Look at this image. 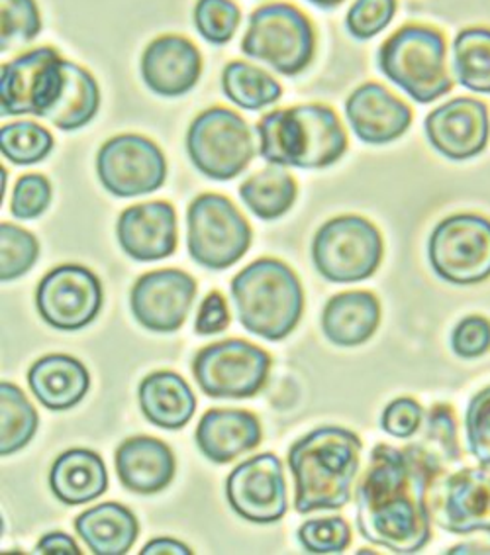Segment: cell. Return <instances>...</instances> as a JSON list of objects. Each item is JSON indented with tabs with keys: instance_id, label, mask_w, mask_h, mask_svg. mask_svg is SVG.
<instances>
[{
	"instance_id": "1",
	"label": "cell",
	"mask_w": 490,
	"mask_h": 555,
	"mask_svg": "<svg viewBox=\"0 0 490 555\" xmlns=\"http://www.w3.org/2000/svg\"><path fill=\"white\" fill-rule=\"evenodd\" d=\"M438 474L409 443H378L356 489L358 530L369 544L395 554H418L431 542L428 487Z\"/></svg>"
},
{
	"instance_id": "34",
	"label": "cell",
	"mask_w": 490,
	"mask_h": 555,
	"mask_svg": "<svg viewBox=\"0 0 490 555\" xmlns=\"http://www.w3.org/2000/svg\"><path fill=\"white\" fill-rule=\"evenodd\" d=\"M453 72L461 87L490 94V28H465L455 36Z\"/></svg>"
},
{
	"instance_id": "49",
	"label": "cell",
	"mask_w": 490,
	"mask_h": 555,
	"mask_svg": "<svg viewBox=\"0 0 490 555\" xmlns=\"http://www.w3.org/2000/svg\"><path fill=\"white\" fill-rule=\"evenodd\" d=\"M308 2L314 4V7H320V9H334V7H339L346 0H308Z\"/></svg>"
},
{
	"instance_id": "6",
	"label": "cell",
	"mask_w": 490,
	"mask_h": 555,
	"mask_svg": "<svg viewBox=\"0 0 490 555\" xmlns=\"http://www.w3.org/2000/svg\"><path fill=\"white\" fill-rule=\"evenodd\" d=\"M242 52L285 77H297L314 60L317 31L295 4L269 2L252 12Z\"/></svg>"
},
{
	"instance_id": "33",
	"label": "cell",
	"mask_w": 490,
	"mask_h": 555,
	"mask_svg": "<svg viewBox=\"0 0 490 555\" xmlns=\"http://www.w3.org/2000/svg\"><path fill=\"white\" fill-rule=\"evenodd\" d=\"M40 416L28 397L12 383L0 385V455L21 452L38 433Z\"/></svg>"
},
{
	"instance_id": "24",
	"label": "cell",
	"mask_w": 490,
	"mask_h": 555,
	"mask_svg": "<svg viewBox=\"0 0 490 555\" xmlns=\"http://www.w3.org/2000/svg\"><path fill=\"white\" fill-rule=\"evenodd\" d=\"M34 397L53 412L72 411L91 389V375L81 361L53 353L36 361L28 371Z\"/></svg>"
},
{
	"instance_id": "28",
	"label": "cell",
	"mask_w": 490,
	"mask_h": 555,
	"mask_svg": "<svg viewBox=\"0 0 490 555\" xmlns=\"http://www.w3.org/2000/svg\"><path fill=\"white\" fill-rule=\"evenodd\" d=\"M75 530L96 555H124L132 550L140 525L128 506L103 503L75 518Z\"/></svg>"
},
{
	"instance_id": "46",
	"label": "cell",
	"mask_w": 490,
	"mask_h": 555,
	"mask_svg": "<svg viewBox=\"0 0 490 555\" xmlns=\"http://www.w3.org/2000/svg\"><path fill=\"white\" fill-rule=\"evenodd\" d=\"M36 554L81 555V547L65 532H50L36 544Z\"/></svg>"
},
{
	"instance_id": "10",
	"label": "cell",
	"mask_w": 490,
	"mask_h": 555,
	"mask_svg": "<svg viewBox=\"0 0 490 555\" xmlns=\"http://www.w3.org/2000/svg\"><path fill=\"white\" fill-rule=\"evenodd\" d=\"M429 266L451 285L469 287L490 279V220L453 215L434 228L428 240Z\"/></svg>"
},
{
	"instance_id": "9",
	"label": "cell",
	"mask_w": 490,
	"mask_h": 555,
	"mask_svg": "<svg viewBox=\"0 0 490 555\" xmlns=\"http://www.w3.org/2000/svg\"><path fill=\"white\" fill-rule=\"evenodd\" d=\"M186 152L194 167L215 181L242 176L256 155V142L244 116L215 106L194 118L186 132Z\"/></svg>"
},
{
	"instance_id": "4",
	"label": "cell",
	"mask_w": 490,
	"mask_h": 555,
	"mask_svg": "<svg viewBox=\"0 0 490 555\" xmlns=\"http://www.w3.org/2000/svg\"><path fill=\"white\" fill-rule=\"evenodd\" d=\"M232 298L240 324L267 341L295 332L305 312V291L297 273L283 261L257 259L232 279Z\"/></svg>"
},
{
	"instance_id": "39",
	"label": "cell",
	"mask_w": 490,
	"mask_h": 555,
	"mask_svg": "<svg viewBox=\"0 0 490 555\" xmlns=\"http://www.w3.org/2000/svg\"><path fill=\"white\" fill-rule=\"evenodd\" d=\"M2 52L12 41H31L40 36L41 14L36 0H0Z\"/></svg>"
},
{
	"instance_id": "22",
	"label": "cell",
	"mask_w": 490,
	"mask_h": 555,
	"mask_svg": "<svg viewBox=\"0 0 490 555\" xmlns=\"http://www.w3.org/2000/svg\"><path fill=\"white\" fill-rule=\"evenodd\" d=\"M263 440L261 422L254 412L240 409H212L196 426L194 442L210 462H234L235 457L256 450Z\"/></svg>"
},
{
	"instance_id": "40",
	"label": "cell",
	"mask_w": 490,
	"mask_h": 555,
	"mask_svg": "<svg viewBox=\"0 0 490 555\" xmlns=\"http://www.w3.org/2000/svg\"><path fill=\"white\" fill-rule=\"evenodd\" d=\"M397 11V0H356L346 16V28L356 40H371L388 28Z\"/></svg>"
},
{
	"instance_id": "37",
	"label": "cell",
	"mask_w": 490,
	"mask_h": 555,
	"mask_svg": "<svg viewBox=\"0 0 490 555\" xmlns=\"http://www.w3.org/2000/svg\"><path fill=\"white\" fill-rule=\"evenodd\" d=\"M193 22L203 40L224 46L240 28L242 11L234 0H196Z\"/></svg>"
},
{
	"instance_id": "25",
	"label": "cell",
	"mask_w": 490,
	"mask_h": 555,
	"mask_svg": "<svg viewBox=\"0 0 490 555\" xmlns=\"http://www.w3.org/2000/svg\"><path fill=\"white\" fill-rule=\"evenodd\" d=\"M381 324V302L369 291L334 295L322 312V332L337 348H358Z\"/></svg>"
},
{
	"instance_id": "41",
	"label": "cell",
	"mask_w": 490,
	"mask_h": 555,
	"mask_svg": "<svg viewBox=\"0 0 490 555\" xmlns=\"http://www.w3.org/2000/svg\"><path fill=\"white\" fill-rule=\"evenodd\" d=\"M52 183L48 177L40 173L22 176L11 198V215L18 220H34L40 218L52 203Z\"/></svg>"
},
{
	"instance_id": "42",
	"label": "cell",
	"mask_w": 490,
	"mask_h": 555,
	"mask_svg": "<svg viewBox=\"0 0 490 555\" xmlns=\"http://www.w3.org/2000/svg\"><path fill=\"white\" fill-rule=\"evenodd\" d=\"M465 438L470 455L482 465H490V387L470 399L465 412Z\"/></svg>"
},
{
	"instance_id": "11",
	"label": "cell",
	"mask_w": 490,
	"mask_h": 555,
	"mask_svg": "<svg viewBox=\"0 0 490 555\" xmlns=\"http://www.w3.org/2000/svg\"><path fill=\"white\" fill-rule=\"evenodd\" d=\"M271 356L256 344L230 338L194 356L193 375L210 399H252L263 391Z\"/></svg>"
},
{
	"instance_id": "21",
	"label": "cell",
	"mask_w": 490,
	"mask_h": 555,
	"mask_svg": "<svg viewBox=\"0 0 490 555\" xmlns=\"http://www.w3.org/2000/svg\"><path fill=\"white\" fill-rule=\"evenodd\" d=\"M118 244L136 261L171 258L177 249V212L165 201L128 206L116 224Z\"/></svg>"
},
{
	"instance_id": "5",
	"label": "cell",
	"mask_w": 490,
	"mask_h": 555,
	"mask_svg": "<svg viewBox=\"0 0 490 555\" xmlns=\"http://www.w3.org/2000/svg\"><path fill=\"white\" fill-rule=\"evenodd\" d=\"M377 63L388 81L416 103H434L453 89L448 43L443 34L431 26L404 24L381 46Z\"/></svg>"
},
{
	"instance_id": "30",
	"label": "cell",
	"mask_w": 490,
	"mask_h": 555,
	"mask_svg": "<svg viewBox=\"0 0 490 555\" xmlns=\"http://www.w3.org/2000/svg\"><path fill=\"white\" fill-rule=\"evenodd\" d=\"M101 108L99 82L77 63H65V87L57 104L48 116L50 124L63 132L81 130Z\"/></svg>"
},
{
	"instance_id": "14",
	"label": "cell",
	"mask_w": 490,
	"mask_h": 555,
	"mask_svg": "<svg viewBox=\"0 0 490 555\" xmlns=\"http://www.w3.org/2000/svg\"><path fill=\"white\" fill-rule=\"evenodd\" d=\"M96 176L104 191L118 198L150 195L167 181V159L150 138L114 135L96 154Z\"/></svg>"
},
{
	"instance_id": "23",
	"label": "cell",
	"mask_w": 490,
	"mask_h": 555,
	"mask_svg": "<svg viewBox=\"0 0 490 555\" xmlns=\"http://www.w3.org/2000/svg\"><path fill=\"white\" fill-rule=\"evenodd\" d=\"M114 463L124 489L138 494L162 493L177 472L171 448L152 436L124 440L116 450Z\"/></svg>"
},
{
	"instance_id": "3",
	"label": "cell",
	"mask_w": 490,
	"mask_h": 555,
	"mask_svg": "<svg viewBox=\"0 0 490 555\" xmlns=\"http://www.w3.org/2000/svg\"><path fill=\"white\" fill-rule=\"evenodd\" d=\"M256 132L259 155L279 167L324 169L348 152L346 128L326 104H297L267 113Z\"/></svg>"
},
{
	"instance_id": "18",
	"label": "cell",
	"mask_w": 490,
	"mask_h": 555,
	"mask_svg": "<svg viewBox=\"0 0 490 555\" xmlns=\"http://www.w3.org/2000/svg\"><path fill=\"white\" fill-rule=\"evenodd\" d=\"M429 145L451 162L473 159L490 138L489 106L479 99L457 96L438 106L424 122Z\"/></svg>"
},
{
	"instance_id": "8",
	"label": "cell",
	"mask_w": 490,
	"mask_h": 555,
	"mask_svg": "<svg viewBox=\"0 0 490 555\" xmlns=\"http://www.w3.org/2000/svg\"><path fill=\"white\" fill-rule=\"evenodd\" d=\"M385 256V242L368 218H332L312 242V261L330 283H359L373 278Z\"/></svg>"
},
{
	"instance_id": "26",
	"label": "cell",
	"mask_w": 490,
	"mask_h": 555,
	"mask_svg": "<svg viewBox=\"0 0 490 555\" xmlns=\"http://www.w3.org/2000/svg\"><path fill=\"white\" fill-rule=\"evenodd\" d=\"M138 401L143 418L164 430H181L196 411V397L173 371H155L140 383Z\"/></svg>"
},
{
	"instance_id": "31",
	"label": "cell",
	"mask_w": 490,
	"mask_h": 555,
	"mask_svg": "<svg viewBox=\"0 0 490 555\" xmlns=\"http://www.w3.org/2000/svg\"><path fill=\"white\" fill-rule=\"evenodd\" d=\"M298 186L295 177L286 173L279 165H269L263 171L249 177L240 186V196L244 205L259 220H276L285 217L297 201Z\"/></svg>"
},
{
	"instance_id": "15",
	"label": "cell",
	"mask_w": 490,
	"mask_h": 555,
	"mask_svg": "<svg viewBox=\"0 0 490 555\" xmlns=\"http://www.w3.org/2000/svg\"><path fill=\"white\" fill-rule=\"evenodd\" d=\"M101 279L82 266H60L41 279L36 307L52 328L77 332L89 326L103 310Z\"/></svg>"
},
{
	"instance_id": "44",
	"label": "cell",
	"mask_w": 490,
	"mask_h": 555,
	"mask_svg": "<svg viewBox=\"0 0 490 555\" xmlns=\"http://www.w3.org/2000/svg\"><path fill=\"white\" fill-rule=\"evenodd\" d=\"M451 350L461 360H477L490 351V320L470 314L451 334Z\"/></svg>"
},
{
	"instance_id": "17",
	"label": "cell",
	"mask_w": 490,
	"mask_h": 555,
	"mask_svg": "<svg viewBox=\"0 0 490 555\" xmlns=\"http://www.w3.org/2000/svg\"><path fill=\"white\" fill-rule=\"evenodd\" d=\"M196 281L181 269L150 271L136 281L130 293L133 319L143 328L171 334L184 324L193 309Z\"/></svg>"
},
{
	"instance_id": "45",
	"label": "cell",
	"mask_w": 490,
	"mask_h": 555,
	"mask_svg": "<svg viewBox=\"0 0 490 555\" xmlns=\"http://www.w3.org/2000/svg\"><path fill=\"white\" fill-rule=\"evenodd\" d=\"M228 326H230V310H228L225 297L220 291H212L201 302L194 330L201 336H212V334L224 332Z\"/></svg>"
},
{
	"instance_id": "12",
	"label": "cell",
	"mask_w": 490,
	"mask_h": 555,
	"mask_svg": "<svg viewBox=\"0 0 490 555\" xmlns=\"http://www.w3.org/2000/svg\"><path fill=\"white\" fill-rule=\"evenodd\" d=\"M65 63L53 48H36L0 67L2 116L48 118L65 87Z\"/></svg>"
},
{
	"instance_id": "47",
	"label": "cell",
	"mask_w": 490,
	"mask_h": 555,
	"mask_svg": "<svg viewBox=\"0 0 490 555\" xmlns=\"http://www.w3.org/2000/svg\"><path fill=\"white\" fill-rule=\"evenodd\" d=\"M142 555H189L193 554L189 545L177 542L173 538H155L152 542L143 545Z\"/></svg>"
},
{
	"instance_id": "38",
	"label": "cell",
	"mask_w": 490,
	"mask_h": 555,
	"mask_svg": "<svg viewBox=\"0 0 490 555\" xmlns=\"http://www.w3.org/2000/svg\"><path fill=\"white\" fill-rule=\"evenodd\" d=\"M297 538L308 554H344L351 544V528L341 516L314 518L298 528Z\"/></svg>"
},
{
	"instance_id": "43",
	"label": "cell",
	"mask_w": 490,
	"mask_h": 555,
	"mask_svg": "<svg viewBox=\"0 0 490 555\" xmlns=\"http://www.w3.org/2000/svg\"><path fill=\"white\" fill-rule=\"evenodd\" d=\"M424 418H426V411L416 399L400 397L397 401L390 402L381 414V428L392 438L409 440L418 434Z\"/></svg>"
},
{
	"instance_id": "13",
	"label": "cell",
	"mask_w": 490,
	"mask_h": 555,
	"mask_svg": "<svg viewBox=\"0 0 490 555\" xmlns=\"http://www.w3.org/2000/svg\"><path fill=\"white\" fill-rule=\"evenodd\" d=\"M429 516L450 534H490V465L443 472L428 487Z\"/></svg>"
},
{
	"instance_id": "16",
	"label": "cell",
	"mask_w": 490,
	"mask_h": 555,
	"mask_svg": "<svg viewBox=\"0 0 490 555\" xmlns=\"http://www.w3.org/2000/svg\"><path fill=\"white\" fill-rule=\"evenodd\" d=\"M225 499L247 522L275 525L288 511L283 462L266 452L240 463L225 479Z\"/></svg>"
},
{
	"instance_id": "2",
	"label": "cell",
	"mask_w": 490,
	"mask_h": 555,
	"mask_svg": "<svg viewBox=\"0 0 490 555\" xmlns=\"http://www.w3.org/2000/svg\"><path fill=\"white\" fill-rule=\"evenodd\" d=\"M361 452V438L341 426H322L293 443L286 460L295 477L298 515L348 506L356 496Z\"/></svg>"
},
{
	"instance_id": "35",
	"label": "cell",
	"mask_w": 490,
	"mask_h": 555,
	"mask_svg": "<svg viewBox=\"0 0 490 555\" xmlns=\"http://www.w3.org/2000/svg\"><path fill=\"white\" fill-rule=\"evenodd\" d=\"M53 144L52 132L31 120L0 128V152L14 165L40 164L52 154Z\"/></svg>"
},
{
	"instance_id": "36",
	"label": "cell",
	"mask_w": 490,
	"mask_h": 555,
	"mask_svg": "<svg viewBox=\"0 0 490 555\" xmlns=\"http://www.w3.org/2000/svg\"><path fill=\"white\" fill-rule=\"evenodd\" d=\"M40 258V244L24 228L2 222L0 224V279L9 283L30 271Z\"/></svg>"
},
{
	"instance_id": "7",
	"label": "cell",
	"mask_w": 490,
	"mask_h": 555,
	"mask_svg": "<svg viewBox=\"0 0 490 555\" xmlns=\"http://www.w3.org/2000/svg\"><path fill=\"white\" fill-rule=\"evenodd\" d=\"M252 227L237 206L222 195L205 193L186 210V246L201 268L222 271L244 258L252 246Z\"/></svg>"
},
{
	"instance_id": "32",
	"label": "cell",
	"mask_w": 490,
	"mask_h": 555,
	"mask_svg": "<svg viewBox=\"0 0 490 555\" xmlns=\"http://www.w3.org/2000/svg\"><path fill=\"white\" fill-rule=\"evenodd\" d=\"M222 91L230 103L244 111H263L283 96V87L271 73L245 62L225 65Z\"/></svg>"
},
{
	"instance_id": "29",
	"label": "cell",
	"mask_w": 490,
	"mask_h": 555,
	"mask_svg": "<svg viewBox=\"0 0 490 555\" xmlns=\"http://www.w3.org/2000/svg\"><path fill=\"white\" fill-rule=\"evenodd\" d=\"M410 443L438 475L450 472L453 465H460L463 452L460 446L457 416L453 406L446 402L434 404L426 412L424 424L418 430V440Z\"/></svg>"
},
{
	"instance_id": "20",
	"label": "cell",
	"mask_w": 490,
	"mask_h": 555,
	"mask_svg": "<svg viewBox=\"0 0 490 555\" xmlns=\"http://www.w3.org/2000/svg\"><path fill=\"white\" fill-rule=\"evenodd\" d=\"M346 116L363 144L385 145L407 134L412 108L378 82L359 85L346 101Z\"/></svg>"
},
{
	"instance_id": "48",
	"label": "cell",
	"mask_w": 490,
	"mask_h": 555,
	"mask_svg": "<svg viewBox=\"0 0 490 555\" xmlns=\"http://www.w3.org/2000/svg\"><path fill=\"white\" fill-rule=\"evenodd\" d=\"M450 555L455 554H490V545L485 544H461L451 547Z\"/></svg>"
},
{
	"instance_id": "19",
	"label": "cell",
	"mask_w": 490,
	"mask_h": 555,
	"mask_svg": "<svg viewBox=\"0 0 490 555\" xmlns=\"http://www.w3.org/2000/svg\"><path fill=\"white\" fill-rule=\"evenodd\" d=\"M143 82L152 93L175 99L191 93L203 73V57L193 41L165 34L150 41L142 55Z\"/></svg>"
},
{
	"instance_id": "27",
	"label": "cell",
	"mask_w": 490,
	"mask_h": 555,
	"mask_svg": "<svg viewBox=\"0 0 490 555\" xmlns=\"http://www.w3.org/2000/svg\"><path fill=\"white\" fill-rule=\"evenodd\" d=\"M50 487L55 499L67 506L96 501L108 489V472L103 457L85 448L63 452L53 462Z\"/></svg>"
}]
</instances>
